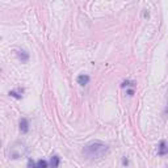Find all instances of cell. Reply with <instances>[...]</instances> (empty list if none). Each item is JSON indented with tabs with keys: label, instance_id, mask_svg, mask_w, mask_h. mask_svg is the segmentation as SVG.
I'll return each instance as SVG.
<instances>
[{
	"label": "cell",
	"instance_id": "obj_1",
	"mask_svg": "<svg viewBox=\"0 0 168 168\" xmlns=\"http://www.w3.org/2000/svg\"><path fill=\"white\" fill-rule=\"evenodd\" d=\"M109 151V146L101 142V140H92L88 145H85L83 154L88 158V159H101L103 156H105Z\"/></svg>",
	"mask_w": 168,
	"mask_h": 168
},
{
	"label": "cell",
	"instance_id": "obj_2",
	"mask_svg": "<svg viewBox=\"0 0 168 168\" xmlns=\"http://www.w3.org/2000/svg\"><path fill=\"white\" fill-rule=\"evenodd\" d=\"M26 152H28V147L24 142L21 140H17V142L12 143L9 146V150H8V154H9V158L11 159H21L26 155Z\"/></svg>",
	"mask_w": 168,
	"mask_h": 168
},
{
	"label": "cell",
	"instance_id": "obj_3",
	"mask_svg": "<svg viewBox=\"0 0 168 168\" xmlns=\"http://www.w3.org/2000/svg\"><path fill=\"white\" fill-rule=\"evenodd\" d=\"M158 154L160 156H164V155L168 154V146L165 143V140H160L159 147H158Z\"/></svg>",
	"mask_w": 168,
	"mask_h": 168
},
{
	"label": "cell",
	"instance_id": "obj_4",
	"mask_svg": "<svg viewBox=\"0 0 168 168\" xmlns=\"http://www.w3.org/2000/svg\"><path fill=\"white\" fill-rule=\"evenodd\" d=\"M16 55H17V58L21 60L23 63H26L29 60V54L28 53H26L25 50H17L16 51Z\"/></svg>",
	"mask_w": 168,
	"mask_h": 168
},
{
	"label": "cell",
	"instance_id": "obj_5",
	"mask_svg": "<svg viewBox=\"0 0 168 168\" xmlns=\"http://www.w3.org/2000/svg\"><path fill=\"white\" fill-rule=\"evenodd\" d=\"M20 130L24 134L29 131V122L26 118H21V121H20Z\"/></svg>",
	"mask_w": 168,
	"mask_h": 168
},
{
	"label": "cell",
	"instance_id": "obj_6",
	"mask_svg": "<svg viewBox=\"0 0 168 168\" xmlns=\"http://www.w3.org/2000/svg\"><path fill=\"white\" fill-rule=\"evenodd\" d=\"M60 164V158L58 155H53L50 159V167L51 168H58Z\"/></svg>",
	"mask_w": 168,
	"mask_h": 168
},
{
	"label": "cell",
	"instance_id": "obj_7",
	"mask_svg": "<svg viewBox=\"0 0 168 168\" xmlns=\"http://www.w3.org/2000/svg\"><path fill=\"white\" fill-rule=\"evenodd\" d=\"M88 82H89V76L88 75H79L78 76V84H80V85H85V84H88Z\"/></svg>",
	"mask_w": 168,
	"mask_h": 168
},
{
	"label": "cell",
	"instance_id": "obj_8",
	"mask_svg": "<svg viewBox=\"0 0 168 168\" xmlns=\"http://www.w3.org/2000/svg\"><path fill=\"white\" fill-rule=\"evenodd\" d=\"M48 162L46 160H38V162L36 163V168H48Z\"/></svg>",
	"mask_w": 168,
	"mask_h": 168
},
{
	"label": "cell",
	"instance_id": "obj_9",
	"mask_svg": "<svg viewBox=\"0 0 168 168\" xmlns=\"http://www.w3.org/2000/svg\"><path fill=\"white\" fill-rule=\"evenodd\" d=\"M28 167H29V168H36V163L33 162V159H29V162H28Z\"/></svg>",
	"mask_w": 168,
	"mask_h": 168
},
{
	"label": "cell",
	"instance_id": "obj_10",
	"mask_svg": "<svg viewBox=\"0 0 168 168\" xmlns=\"http://www.w3.org/2000/svg\"><path fill=\"white\" fill-rule=\"evenodd\" d=\"M127 85H134L133 82H129V80H126V82L122 83V87H127Z\"/></svg>",
	"mask_w": 168,
	"mask_h": 168
},
{
	"label": "cell",
	"instance_id": "obj_11",
	"mask_svg": "<svg viewBox=\"0 0 168 168\" xmlns=\"http://www.w3.org/2000/svg\"><path fill=\"white\" fill-rule=\"evenodd\" d=\"M122 163H124V164H127V159H126V158H124V160H122Z\"/></svg>",
	"mask_w": 168,
	"mask_h": 168
},
{
	"label": "cell",
	"instance_id": "obj_12",
	"mask_svg": "<svg viewBox=\"0 0 168 168\" xmlns=\"http://www.w3.org/2000/svg\"><path fill=\"white\" fill-rule=\"evenodd\" d=\"M167 105H168V93H167Z\"/></svg>",
	"mask_w": 168,
	"mask_h": 168
},
{
	"label": "cell",
	"instance_id": "obj_13",
	"mask_svg": "<svg viewBox=\"0 0 168 168\" xmlns=\"http://www.w3.org/2000/svg\"><path fill=\"white\" fill-rule=\"evenodd\" d=\"M167 168H168V165H167Z\"/></svg>",
	"mask_w": 168,
	"mask_h": 168
}]
</instances>
